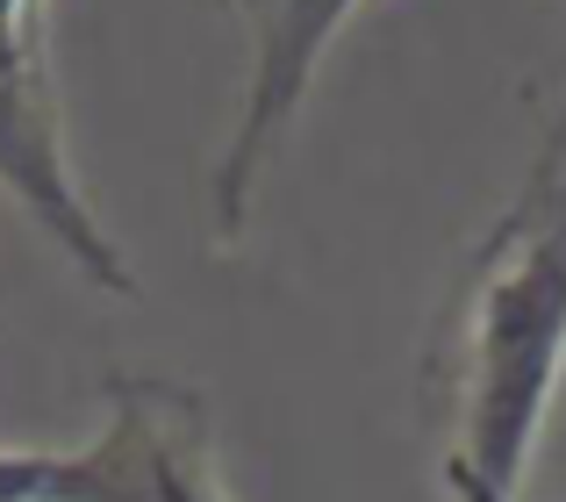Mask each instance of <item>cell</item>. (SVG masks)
<instances>
[{
	"instance_id": "6da1fadb",
	"label": "cell",
	"mask_w": 566,
	"mask_h": 502,
	"mask_svg": "<svg viewBox=\"0 0 566 502\" xmlns=\"http://www.w3.org/2000/svg\"><path fill=\"white\" fill-rule=\"evenodd\" d=\"M566 374V115L524 195L459 265L430 352L452 502H516L531 446Z\"/></svg>"
},
{
	"instance_id": "277c9868",
	"label": "cell",
	"mask_w": 566,
	"mask_h": 502,
	"mask_svg": "<svg viewBox=\"0 0 566 502\" xmlns=\"http://www.w3.org/2000/svg\"><path fill=\"white\" fill-rule=\"evenodd\" d=\"M0 187L36 216L43 238H57V251L94 287H115V294L137 287L115 238L94 223L86 195L65 172V144H57V115H51V94H43L36 51H8V43H0Z\"/></svg>"
},
{
	"instance_id": "7a4b0ae2",
	"label": "cell",
	"mask_w": 566,
	"mask_h": 502,
	"mask_svg": "<svg viewBox=\"0 0 566 502\" xmlns=\"http://www.w3.org/2000/svg\"><path fill=\"white\" fill-rule=\"evenodd\" d=\"M51 502H230L208 402L180 380H108V423L57 452Z\"/></svg>"
},
{
	"instance_id": "5b68a950",
	"label": "cell",
	"mask_w": 566,
	"mask_h": 502,
	"mask_svg": "<svg viewBox=\"0 0 566 502\" xmlns=\"http://www.w3.org/2000/svg\"><path fill=\"white\" fill-rule=\"evenodd\" d=\"M57 452H0V502H51Z\"/></svg>"
},
{
	"instance_id": "3957f363",
	"label": "cell",
	"mask_w": 566,
	"mask_h": 502,
	"mask_svg": "<svg viewBox=\"0 0 566 502\" xmlns=\"http://www.w3.org/2000/svg\"><path fill=\"white\" fill-rule=\"evenodd\" d=\"M230 8L251 14V86H244V115H237L230 144H222V166H216V238L222 244L244 230L251 195L265 180V158L280 151L323 51L352 22L359 0H230Z\"/></svg>"
}]
</instances>
